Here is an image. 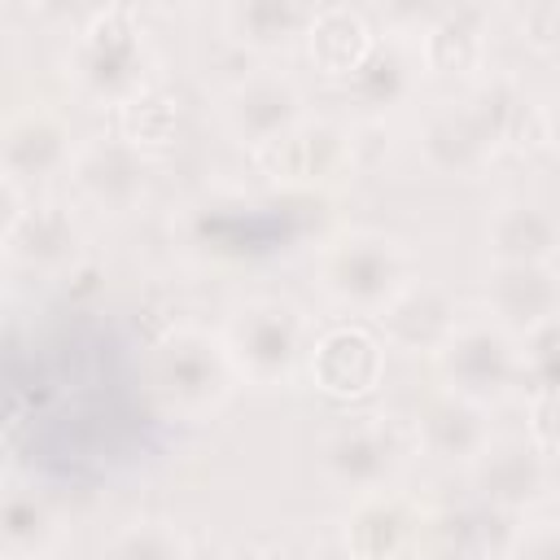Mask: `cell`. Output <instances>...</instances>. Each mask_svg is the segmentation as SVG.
Wrapping results in <instances>:
<instances>
[{
    "label": "cell",
    "mask_w": 560,
    "mask_h": 560,
    "mask_svg": "<svg viewBox=\"0 0 560 560\" xmlns=\"http://www.w3.org/2000/svg\"><path fill=\"white\" fill-rule=\"evenodd\" d=\"M525 96L512 79H490L464 101H442L420 122V158L438 175H477L503 140H512Z\"/></svg>",
    "instance_id": "cell-1"
},
{
    "label": "cell",
    "mask_w": 560,
    "mask_h": 560,
    "mask_svg": "<svg viewBox=\"0 0 560 560\" xmlns=\"http://www.w3.org/2000/svg\"><path fill=\"white\" fill-rule=\"evenodd\" d=\"M219 341L232 376L249 385H284L311 350V324L284 298H249L228 315Z\"/></svg>",
    "instance_id": "cell-2"
},
{
    "label": "cell",
    "mask_w": 560,
    "mask_h": 560,
    "mask_svg": "<svg viewBox=\"0 0 560 560\" xmlns=\"http://www.w3.org/2000/svg\"><path fill=\"white\" fill-rule=\"evenodd\" d=\"M411 284V254L402 241L359 228L319 254V289L354 315H381Z\"/></svg>",
    "instance_id": "cell-3"
},
{
    "label": "cell",
    "mask_w": 560,
    "mask_h": 560,
    "mask_svg": "<svg viewBox=\"0 0 560 560\" xmlns=\"http://www.w3.org/2000/svg\"><path fill=\"white\" fill-rule=\"evenodd\" d=\"M66 74L74 88L101 105H131L144 92L149 44L127 9L96 13L66 52Z\"/></svg>",
    "instance_id": "cell-4"
},
{
    "label": "cell",
    "mask_w": 560,
    "mask_h": 560,
    "mask_svg": "<svg viewBox=\"0 0 560 560\" xmlns=\"http://www.w3.org/2000/svg\"><path fill=\"white\" fill-rule=\"evenodd\" d=\"M149 381L158 398L188 420H201L223 407L232 394V363L223 354V341L206 328H171L149 359Z\"/></svg>",
    "instance_id": "cell-5"
},
{
    "label": "cell",
    "mask_w": 560,
    "mask_h": 560,
    "mask_svg": "<svg viewBox=\"0 0 560 560\" xmlns=\"http://www.w3.org/2000/svg\"><path fill=\"white\" fill-rule=\"evenodd\" d=\"M433 354L446 394H459L468 402L490 407L516 385V337L490 315H459L451 337Z\"/></svg>",
    "instance_id": "cell-6"
},
{
    "label": "cell",
    "mask_w": 560,
    "mask_h": 560,
    "mask_svg": "<svg viewBox=\"0 0 560 560\" xmlns=\"http://www.w3.org/2000/svg\"><path fill=\"white\" fill-rule=\"evenodd\" d=\"M407 459V442L389 416H346L319 438V468L332 486L368 494L385 490Z\"/></svg>",
    "instance_id": "cell-7"
},
{
    "label": "cell",
    "mask_w": 560,
    "mask_h": 560,
    "mask_svg": "<svg viewBox=\"0 0 560 560\" xmlns=\"http://www.w3.org/2000/svg\"><path fill=\"white\" fill-rule=\"evenodd\" d=\"M258 162H262V171L276 184L315 188V184H328V179L350 171V162H354V131L346 122H337V118L302 114L276 140H267L258 149Z\"/></svg>",
    "instance_id": "cell-8"
},
{
    "label": "cell",
    "mask_w": 560,
    "mask_h": 560,
    "mask_svg": "<svg viewBox=\"0 0 560 560\" xmlns=\"http://www.w3.org/2000/svg\"><path fill=\"white\" fill-rule=\"evenodd\" d=\"M70 179L88 206H96L105 214H127L144 201V192L153 184V158L131 136H105V140L74 149Z\"/></svg>",
    "instance_id": "cell-9"
},
{
    "label": "cell",
    "mask_w": 560,
    "mask_h": 560,
    "mask_svg": "<svg viewBox=\"0 0 560 560\" xmlns=\"http://www.w3.org/2000/svg\"><path fill=\"white\" fill-rule=\"evenodd\" d=\"M311 381L332 398H363L381 385L385 372V341L363 324H332L311 337L306 350Z\"/></svg>",
    "instance_id": "cell-10"
},
{
    "label": "cell",
    "mask_w": 560,
    "mask_h": 560,
    "mask_svg": "<svg viewBox=\"0 0 560 560\" xmlns=\"http://www.w3.org/2000/svg\"><path fill=\"white\" fill-rule=\"evenodd\" d=\"M424 512L398 490H368L341 521V542L350 560H402L420 542Z\"/></svg>",
    "instance_id": "cell-11"
},
{
    "label": "cell",
    "mask_w": 560,
    "mask_h": 560,
    "mask_svg": "<svg viewBox=\"0 0 560 560\" xmlns=\"http://www.w3.org/2000/svg\"><path fill=\"white\" fill-rule=\"evenodd\" d=\"M74 162V136L70 122L48 109V105H31L18 118L4 122L0 131V175L13 179L18 188L26 179H48L70 171Z\"/></svg>",
    "instance_id": "cell-12"
},
{
    "label": "cell",
    "mask_w": 560,
    "mask_h": 560,
    "mask_svg": "<svg viewBox=\"0 0 560 560\" xmlns=\"http://www.w3.org/2000/svg\"><path fill=\"white\" fill-rule=\"evenodd\" d=\"M302 109V92L289 74L280 70H254L245 79H236L223 96V122L241 144L262 149L267 140H276L289 122H298Z\"/></svg>",
    "instance_id": "cell-13"
},
{
    "label": "cell",
    "mask_w": 560,
    "mask_h": 560,
    "mask_svg": "<svg viewBox=\"0 0 560 560\" xmlns=\"http://www.w3.org/2000/svg\"><path fill=\"white\" fill-rule=\"evenodd\" d=\"M486 302L490 319L508 328L512 337L551 324L560 306V284L551 262H499L494 276L486 280Z\"/></svg>",
    "instance_id": "cell-14"
},
{
    "label": "cell",
    "mask_w": 560,
    "mask_h": 560,
    "mask_svg": "<svg viewBox=\"0 0 560 560\" xmlns=\"http://www.w3.org/2000/svg\"><path fill=\"white\" fill-rule=\"evenodd\" d=\"M26 271H66L83 254V228L61 201H35L0 245Z\"/></svg>",
    "instance_id": "cell-15"
},
{
    "label": "cell",
    "mask_w": 560,
    "mask_h": 560,
    "mask_svg": "<svg viewBox=\"0 0 560 560\" xmlns=\"http://www.w3.org/2000/svg\"><path fill=\"white\" fill-rule=\"evenodd\" d=\"M416 438L420 446L433 455V459H459V464H472L490 442H494V429H490V407L481 402H468L459 394H433L420 416H416Z\"/></svg>",
    "instance_id": "cell-16"
},
{
    "label": "cell",
    "mask_w": 560,
    "mask_h": 560,
    "mask_svg": "<svg viewBox=\"0 0 560 560\" xmlns=\"http://www.w3.org/2000/svg\"><path fill=\"white\" fill-rule=\"evenodd\" d=\"M455 319H459V306L451 302L446 289H433V284H416L411 280L381 311V341L394 346V350H411V354L429 350L433 354L451 337Z\"/></svg>",
    "instance_id": "cell-17"
},
{
    "label": "cell",
    "mask_w": 560,
    "mask_h": 560,
    "mask_svg": "<svg viewBox=\"0 0 560 560\" xmlns=\"http://www.w3.org/2000/svg\"><path fill=\"white\" fill-rule=\"evenodd\" d=\"M61 538L57 508L18 477H0V556L4 560H44Z\"/></svg>",
    "instance_id": "cell-18"
},
{
    "label": "cell",
    "mask_w": 560,
    "mask_h": 560,
    "mask_svg": "<svg viewBox=\"0 0 560 560\" xmlns=\"http://www.w3.org/2000/svg\"><path fill=\"white\" fill-rule=\"evenodd\" d=\"M486 245H490L494 262H551L556 245H560V228L542 201L512 197L490 210Z\"/></svg>",
    "instance_id": "cell-19"
},
{
    "label": "cell",
    "mask_w": 560,
    "mask_h": 560,
    "mask_svg": "<svg viewBox=\"0 0 560 560\" xmlns=\"http://www.w3.org/2000/svg\"><path fill=\"white\" fill-rule=\"evenodd\" d=\"M472 477H477V486H481V494L490 503H499V508H525L547 486V459L525 438L490 442L472 459Z\"/></svg>",
    "instance_id": "cell-20"
},
{
    "label": "cell",
    "mask_w": 560,
    "mask_h": 560,
    "mask_svg": "<svg viewBox=\"0 0 560 560\" xmlns=\"http://www.w3.org/2000/svg\"><path fill=\"white\" fill-rule=\"evenodd\" d=\"M302 35H306L311 61H315L319 70H328V74H346V79L359 70V61L368 57V48L376 44L372 31H368V22H363V13L346 9V4L311 9Z\"/></svg>",
    "instance_id": "cell-21"
},
{
    "label": "cell",
    "mask_w": 560,
    "mask_h": 560,
    "mask_svg": "<svg viewBox=\"0 0 560 560\" xmlns=\"http://www.w3.org/2000/svg\"><path fill=\"white\" fill-rule=\"evenodd\" d=\"M420 66L438 70V74H468L486 61V13L464 4L442 13L438 22H429V31L420 35Z\"/></svg>",
    "instance_id": "cell-22"
},
{
    "label": "cell",
    "mask_w": 560,
    "mask_h": 560,
    "mask_svg": "<svg viewBox=\"0 0 560 560\" xmlns=\"http://www.w3.org/2000/svg\"><path fill=\"white\" fill-rule=\"evenodd\" d=\"M420 79V52H411L402 39H385V44H372L368 57L359 61V70L346 79L350 92L372 105V109H385V105H398L411 96Z\"/></svg>",
    "instance_id": "cell-23"
},
{
    "label": "cell",
    "mask_w": 560,
    "mask_h": 560,
    "mask_svg": "<svg viewBox=\"0 0 560 560\" xmlns=\"http://www.w3.org/2000/svg\"><path fill=\"white\" fill-rule=\"evenodd\" d=\"M311 9L293 0H245L228 9V35L249 48H280L306 26Z\"/></svg>",
    "instance_id": "cell-24"
},
{
    "label": "cell",
    "mask_w": 560,
    "mask_h": 560,
    "mask_svg": "<svg viewBox=\"0 0 560 560\" xmlns=\"http://www.w3.org/2000/svg\"><path fill=\"white\" fill-rule=\"evenodd\" d=\"M109 560H188V538L171 521L144 516L109 542Z\"/></svg>",
    "instance_id": "cell-25"
},
{
    "label": "cell",
    "mask_w": 560,
    "mask_h": 560,
    "mask_svg": "<svg viewBox=\"0 0 560 560\" xmlns=\"http://www.w3.org/2000/svg\"><path fill=\"white\" fill-rule=\"evenodd\" d=\"M516 381L534 385V394H551V381H556V319L516 337Z\"/></svg>",
    "instance_id": "cell-26"
},
{
    "label": "cell",
    "mask_w": 560,
    "mask_h": 560,
    "mask_svg": "<svg viewBox=\"0 0 560 560\" xmlns=\"http://www.w3.org/2000/svg\"><path fill=\"white\" fill-rule=\"evenodd\" d=\"M503 560H560V534H556V521H551V516L525 521V525L508 538Z\"/></svg>",
    "instance_id": "cell-27"
},
{
    "label": "cell",
    "mask_w": 560,
    "mask_h": 560,
    "mask_svg": "<svg viewBox=\"0 0 560 560\" xmlns=\"http://www.w3.org/2000/svg\"><path fill=\"white\" fill-rule=\"evenodd\" d=\"M525 35L538 44V48H551L556 35H560V4L556 0H538L525 9Z\"/></svg>",
    "instance_id": "cell-28"
},
{
    "label": "cell",
    "mask_w": 560,
    "mask_h": 560,
    "mask_svg": "<svg viewBox=\"0 0 560 560\" xmlns=\"http://www.w3.org/2000/svg\"><path fill=\"white\" fill-rule=\"evenodd\" d=\"M22 210H26V197H22V188H18L13 179H4V175H0V245H4V236L18 228Z\"/></svg>",
    "instance_id": "cell-29"
},
{
    "label": "cell",
    "mask_w": 560,
    "mask_h": 560,
    "mask_svg": "<svg viewBox=\"0 0 560 560\" xmlns=\"http://www.w3.org/2000/svg\"><path fill=\"white\" fill-rule=\"evenodd\" d=\"M228 560H276V556H267V551H254V547H249V551H232Z\"/></svg>",
    "instance_id": "cell-30"
},
{
    "label": "cell",
    "mask_w": 560,
    "mask_h": 560,
    "mask_svg": "<svg viewBox=\"0 0 560 560\" xmlns=\"http://www.w3.org/2000/svg\"><path fill=\"white\" fill-rule=\"evenodd\" d=\"M0 284H4V271H0Z\"/></svg>",
    "instance_id": "cell-31"
}]
</instances>
